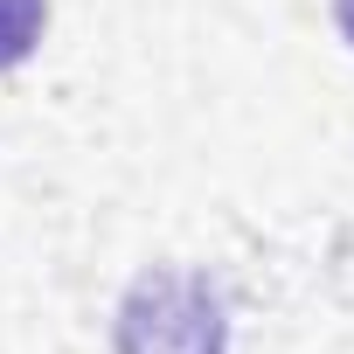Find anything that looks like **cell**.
<instances>
[{"instance_id":"cell-1","label":"cell","mask_w":354,"mask_h":354,"mask_svg":"<svg viewBox=\"0 0 354 354\" xmlns=\"http://www.w3.org/2000/svg\"><path fill=\"white\" fill-rule=\"evenodd\" d=\"M118 354H230V319L209 278L139 271L118 299Z\"/></svg>"},{"instance_id":"cell-2","label":"cell","mask_w":354,"mask_h":354,"mask_svg":"<svg viewBox=\"0 0 354 354\" xmlns=\"http://www.w3.org/2000/svg\"><path fill=\"white\" fill-rule=\"evenodd\" d=\"M42 21H49V0H0V70H15V63L35 56Z\"/></svg>"},{"instance_id":"cell-3","label":"cell","mask_w":354,"mask_h":354,"mask_svg":"<svg viewBox=\"0 0 354 354\" xmlns=\"http://www.w3.org/2000/svg\"><path fill=\"white\" fill-rule=\"evenodd\" d=\"M333 21H340V35L354 42V0H333Z\"/></svg>"}]
</instances>
